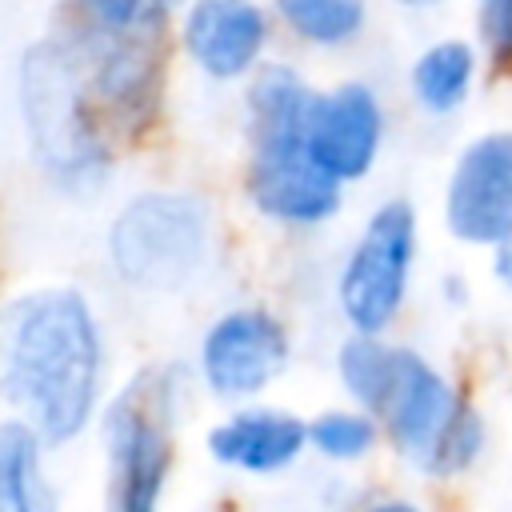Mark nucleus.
I'll return each instance as SVG.
<instances>
[{
  "mask_svg": "<svg viewBox=\"0 0 512 512\" xmlns=\"http://www.w3.org/2000/svg\"><path fill=\"white\" fill-rule=\"evenodd\" d=\"M72 28L84 32H136L160 28L152 16V0H72ZM168 32V28H160Z\"/></svg>",
  "mask_w": 512,
  "mask_h": 512,
  "instance_id": "nucleus-21",
  "label": "nucleus"
},
{
  "mask_svg": "<svg viewBox=\"0 0 512 512\" xmlns=\"http://www.w3.org/2000/svg\"><path fill=\"white\" fill-rule=\"evenodd\" d=\"M364 512H424L416 500H404V496H384V500H372Z\"/></svg>",
  "mask_w": 512,
  "mask_h": 512,
  "instance_id": "nucleus-24",
  "label": "nucleus"
},
{
  "mask_svg": "<svg viewBox=\"0 0 512 512\" xmlns=\"http://www.w3.org/2000/svg\"><path fill=\"white\" fill-rule=\"evenodd\" d=\"M312 80L292 64L268 56L244 80V140L248 148L304 144V116L312 104Z\"/></svg>",
  "mask_w": 512,
  "mask_h": 512,
  "instance_id": "nucleus-14",
  "label": "nucleus"
},
{
  "mask_svg": "<svg viewBox=\"0 0 512 512\" xmlns=\"http://www.w3.org/2000/svg\"><path fill=\"white\" fill-rule=\"evenodd\" d=\"M184 368H144L100 404L104 512H160L172 464L176 420L184 412Z\"/></svg>",
  "mask_w": 512,
  "mask_h": 512,
  "instance_id": "nucleus-3",
  "label": "nucleus"
},
{
  "mask_svg": "<svg viewBox=\"0 0 512 512\" xmlns=\"http://www.w3.org/2000/svg\"><path fill=\"white\" fill-rule=\"evenodd\" d=\"M16 104L44 180L64 196H92L116 164V140L88 96L80 48L68 32L40 36L20 52Z\"/></svg>",
  "mask_w": 512,
  "mask_h": 512,
  "instance_id": "nucleus-2",
  "label": "nucleus"
},
{
  "mask_svg": "<svg viewBox=\"0 0 512 512\" xmlns=\"http://www.w3.org/2000/svg\"><path fill=\"white\" fill-rule=\"evenodd\" d=\"M396 12H408V16H428V12H440L444 4L452 0H388Z\"/></svg>",
  "mask_w": 512,
  "mask_h": 512,
  "instance_id": "nucleus-23",
  "label": "nucleus"
},
{
  "mask_svg": "<svg viewBox=\"0 0 512 512\" xmlns=\"http://www.w3.org/2000/svg\"><path fill=\"white\" fill-rule=\"evenodd\" d=\"M380 440V424L364 408H324L308 420V452L328 464H356Z\"/></svg>",
  "mask_w": 512,
  "mask_h": 512,
  "instance_id": "nucleus-19",
  "label": "nucleus"
},
{
  "mask_svg": "<svg viewBox=\"0 0 512 512\" xmlns=\"http://www.w3.org/2000/svg\"><path fill=\"white\" fill-rule=\"evenodd\" d=\"M388 136V112L376 84L348 76L312 92L304 116V152L340 184L364 180Z\"/></svg>",
  "mask_w": 512,
  "mask_h": 512,
  "instance_id": "nucleus-10",
  "label": "nucleus"
},
{
  "mask_svg": "<svg viewBox=\"0 0 512 512\" xmlns=\"http://www.w3.org/2000/svg\"><path fill=\"white\" fill-rule=\"evenodd\" d=\"M272 20L312 52L352 48L372 24V0H272Z\"/></svg>",
  "mask_w": 512,
  "mask_h": 512,
  "instance_id": "nucleus-17",
  "label": "nucleus"
},
{
  "mask_svg": "<svg viewBox=\"0 0 512 512\" xmlns=\"http://www.w3.org/2000/svg\"><path fill=\"white\" fill-rule=\"evenodd\" d=\"M484 444H488V424L480 408L468 396H460L444 416V424L436 428V436L428 440V448L416 456V468L436 480H456L484 456Z\"/></svg>",
  "mask_w": 512,
  "mask_h": 512,
  "instance_id": "nucleus-18",
  "label": "nucleus"
},
{
  "mask_svg": "<svg viewBox=\"0 0 512 512\" xmlns=\"http://www.w3.org/2000/svg\"><path fill=\"white\" fill-rule=\"evenodd\" d=\"M244 196L260 220L280 228H320L344 208V184L328 176L304 144L248 148Z\"/></svg>",
  "mask_w": 512,
  "mask_h": 512,
  "instance_id": "nucleus-12",
  "label": "nucleus"
},
{
  "mask_svg": "<svg viewBox=\"0 0 512 512\" xmlns=\"http://www.w3.org/2000/svg\"><path fill=\"white\" fill-rule=\"evenodd\" d=\"M108 268L132 292H184L212 256V208L184 188H148L120 204L104 232Z\"/></svg>",
  "mask_w": 512,
  "mask_h": 512,
  "instance_id": "nucleus-5",
  "label": "nucleus"
},
{
  "mask_svg": "<svg viewBox=\"0 0 512 512\" xmlns=\"http://www.w3.org/2000/svg\"><path fill=\"white\" fill-rule=\"evenodd\" d=\"M108 344L92 300L72 284H40L0 312V404L44 448L92 428L104 404Z\"/></svg>",
  "mask_w": 512,
  "mask_h": 512,
  "instance_id": "nucleus-1",
  "label": "nucleus"
},
{
  "mask_svg": "<svg viewBox=\"0 0 512 512\" xmlns=\"http://www.w3.org/2000/svg\"><path fill=\"white\" fill-rule=\"evenodd\" d=\"M0 512H60L44 472V440L16 416L0 420Z\"/></svg>",
  "mask_w": 512,
  "mask_h": 512,
  "instance_id": "nucleus-16",
  "label": "nucleus"
},
{
  "mask_svg": "<svg viewBox=\"0 0 512 512\" xmlns=\"http://www.w3.org/2000/svg\"><path fill=\"white\" fill-rule=\"evenodd\" d=\"M336 372L356 408H364L380 436L408 460H416L460 392L448 376L408 344H388L372 332H352L336 352Z\"/></svg>",
  "mask_w": 512,
  "mask_h": 512,
  "instance_id": "nucleus-4",
  "label": "nucleus"
},
{
  "mask_svg": "<svg viewBox=\"0 0 512 512\" xmlns=\"http://www.w3.org/2000/svg\"><path fill=\"white\" fill-rule=\"evenodd\" d=\"M84 64L88 96L112 132V140H136L144 136L164 108L168 88V32L160 28H136V32H84L64 28Z\"/></svg>",
  "mask_w": 512,
  "mask_h": 512,
  "instance_id": "nucleus-7",
  "label": "nucleus"
},
{
  "mask_svg": "<svg viewBox=\"0 0 512 512\" xmlns=\"http://www.w3.org/2000/svg\"><path fill=\"white\" fill-rule=\"evenodd\" d=\"M416 208L404 196L376 204L336 276V304L352 332L384 336L408 300L416 268Z\"/></svg>",
  "mask_w": 512,
  "mask_h": 512,
  "instance_id": "nucleus-6",
  "label": "nucleus"
},
{
  "mask_svg": "<svg viewBox=\"0 0 512 512\" xmlns=\"http://www.w3.org/2000/svg\"><path fill=\"white\" fill-rule=\"evenodd\" d=\"M204 448L216 464L232 472L280 476L308 452V420L276 404L244 400L240 408H232L208 428Z\"/></svg>",
  "mask_w": 512,
  "mask_h": 512,
  "instance_id": "nucleus-13",
  "label": "nucleus"
},
{
  "mask_svg": "<svg viewBox=\"0 0 512 512\" xmlns=\"http://www.w3.org/2000/svg\"><path fill=\"white\" fill-rule=\"evenodd\" d=\"M444 228L468 248L512 236V128L472 136L444 180Z\"/></svg>",
  "mask_w": 512,
  "mask_h": 512,
  "instance_id": "nucleus-11",
  "label": "nucleus"
},
{
  "mask_svg": "<svg viewBox=\"0 0 512 512\" xmlns=\"http://www.w3.org/2000/svg\"><path fill=\"white\" fill-rule=\"evenodd\" d=\"M276 20L264 0H188L172 20L184 64L208 84H244L272 48Z\"/></svg>",
  "mask_w": 512,
  "mask_h": 512,
  "instance_id": "nucleus-9",
  "label": "nucleus"
},
{
  "mask_svg": "<svg viewBox=\"0 0 512 512\" xmlns=\"http://www.w3.org/2000/svg\"><path fill=\"white\" fill-rule=\"evenodd\" d=\"M492 276H496L500 288L512 292V236L500 240V244H492Z\"/></svg>",
  "mask_w": 512,
  "mask_h": 512,
  "instance_id": "nucleus-22",
  "label": "nucleus"
},
{
  "mask_svg": "<svg viewBox=\"0 0 512 512\" xmlns=\"http://www.w3.org/2000/svg\"><path fill=\"white\" fill-rule=\"evenodd\" d=\"M292 340L276 312L244 304L220 312L196 348V376L200 384L232 404L256 400L272 388V380L288 368Z\"/></svg>",
  "mask_w": 512,
  "mask_h": 512,
  "instance_id": "nucleus-8",
  "label": "nucleus"
},
{
  "mask_svg": "<svg viewBox=\"0 0 512 512\" xmlns=\"http://www.w3.org/2000/svg\"><path fill=\"white\" fill-rule=\"evenodd\" d=\"M480 76V48L468 36H436L408 64V96L428 120L456 116Z\"/></svg>",
  "mask_w": 512,
  "mask_h": 512,
  "instance_id": "nucleus-15",
  "label": "nucleus"
},
{
  "mask_svg": "<svg viewBox=\"0 0 512 512\" xmlns=\"http://www.w3.org/2000/svg\"><path fill=\"white\" fill-rule=\"evenodd\" d=\"M472 40L496 76H512V0H472Z\"/></svg>",
  "mask_w": 512,
  "mask_h": 512,
  "instance_id": "nucleus-20",
  "label": "nucleus"
},
{
  "mask_svg": "<svg viewBox=\"0 0 512 512\" xmlns=\"http://www.w3.org/2000/svg\"><path fill=\"white\" fill-rule=\"evenodd\" d=\"M184 4H188V0H152V16H156V24H160V28H172V20L180 16Z\"/></svg>",
  "mask_w": 512,
  "mask_h": 512,
  "instance_id": "nucleus-25",
  "label": "nucleus"
}]
</instances>
